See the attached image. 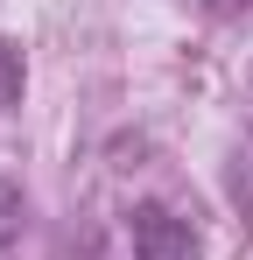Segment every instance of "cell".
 Listing matches in <instances>:
<instances>
[{"label": "cell", "mask_w": 253, "mask_h": 260, "mask_svg": "<svg viewBox=\"0 0 253 260\" xmlns=\"http://www.w3.org/2000/svg\"><path fill=\"white\" fill-rule=\"evenodd\" d=\"M21 85H28V71H21V49L0 36V113H7V106H21Z\"/></svg>", "instance_id": "7a4b0ae2"}, {"label": "cell", "mask_w": 253, "mask_h": 260, "mask_svg": "<svg viewBox=\"0 0 253 260\" xmlns=\"http://www.w3.org/2000/svg\"><path fill=\"white\" fill-rule=\"evenodd\" d=\"M14 239H21V190L0 183V246H14Z\"/></svg>", "instance_id": "3957f363"}, {"label": "cell", "mask_w": 253, "mask_h": 260, "mask_svg": "<svg viewBox=\"0 0 253 260\" xmlns=\"http://www.w3.org/2000/svg\"><path fill=\"white\" fill-rule=\"evenodd\" d=\"M253 0H204V14H218V21H232V14H246Z\"/></svg>", "instance_id": "277c9868"}, {"label": "cell", "mask_w": 253, "mask_h": 260, "mask_svg": "<svg viewBox=\"0 0 253 260\" xmlns=\"http://www.w3.org/2000/svg\"><path fill=\"white\" fill-rule=\"evenodd\" d=\"M134 260H204L197 225L162 211V204H141V211H134Z\"/></svg>", "instance_id": "6da1fadb"}]
</instances>
